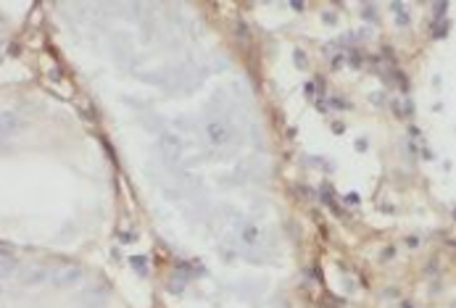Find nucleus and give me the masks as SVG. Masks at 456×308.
Returning <instances> with one entry per match:
<instances>
[{
    "mask_svg": "<svg viewBox=\"0 0 456 308\" xmlns=\"http://www.w3.org/2000/svg\"><path fill=\"white\" fill-rule=\"evenodd\" d=\"M361 13H364V18L372 24V21H377V11H375V5H361Z\"/></svg>",
    "mask_w": 456,
    "mask_h": 308,
    "instance_id": "11",
    "label": "nucleus"
},
{
    "mask_svg": "<svg viewBox=\"0 0 456 308\" xmlns=\"http://www.w3.org/2000/svg\"><path fill=\"white\" fill-rule=\"evenodd\" d=\"M129 264H132V269H135V272L140 274V277L148 274V258H145V256H132V258H129Z\"/></svg>",
    "mask_w": 456,
    "mask_h": 308,
    "instance_id": "8",
    "label": "nucleus"
},
{
    "mask_svg": "<svg viewBox=\"0 0 456 308\" xmlns=\"http://www.w3.org/2000/svg\"><path fill=\"white\" fill-rule=\"evenodd\" d=\"M332 108H351V103L346 98H332Z\"/></svg>",
    "mask_w": 456,
    "mask_h": 308,
    "instance_id": "15",
    "label": "nucleus"
},
{
    "mask_svg": "<svg viewBox=\"0 0 456 308\" xmlns=\"http://www.w3.org/2000/svg\"><path fill=\"white\" fill-rule=\"evenodd\" d=\"M0 24H3V16H0Z\"/></svg>",
    "mask_w": 456,
    "mask_h": 308,
    "instance_id": "21",
    "label": "nucleus"
},
{
    "mask_svg": "<svg viewBox=\"0 0 456 308\" xmlns=\"http://www.w3.org/2000/svg\"><path fill=\"white\" fill-rule=\"evenodd\" d=\"M348 63H351L353 69L364 66V53H359V50H351V55H348Z\"/></svg>",
    "mask_w": 456,
    "mask_h": 308,
    "instance_id": "10",
    "label": "nucleus"
},
{
    "mask_svg": "<svg viewBox=\"0 0 456 308\" xmlns=\"http://www.w3.org/2000/svg\"><path fill=\"white\" fill-rule=\"evenodd\" d=\"M18 127H21V119H18L16 114H11V111L0 114V135H11Z\"/></svg>",
    "mask_w": 456,
    "mask_h": 308,
    "instance_id": "2",
    "label": "nucleus"
},
{
    "mask_svg": "<svg viewBox=\"0 0 456 308\" xmlns=\"http://www.w3.org/2000/svg\"><path fill=\"white\" fill-rule=\"evenodd\" d=\"M79 277H82V272H79V269H69L66 274L55 277V285H74V282H77Z\"/></svg>",
    "mask_w": 456,
    "mask_h": 308,
    "instance_id": "5",
    "label": "nucleus"
},
{
    "mask_svg": "<svg viewBox=\"0 0 456 308\" xmlns=\"http://www.w3.org/2000/svg\"><path fill=\"white\" fill-rule=\"evenodd\" d=\"M0 293H3V290H0Z\"/></svg>",
    "mask_w": 456,
    "mask_h": 308,
    "instance_id": "22",
    "label": "nucleus"
},
{
    "mask_svg": "<svg viewBox=\"0 0 456 308\" xmlns=\"http://www.w3.org/2000/svg\"><path fill=\"white\" fill-rule=\"evenodd\" d=\"M13 272H16V261L13 258H0V274L8 277V274H13Z\"/></svg>",
    "mask_w": 456,
    "mask_h": 308,
    "instance_id": "9",
    "label": "nucleus"
},
{
    "mask_svg": "<svg viewBox=\"0 0 456 308\" xmlns=\"http://www.w3.org/2000/svg\"><path fill=\"white\" fill-rule=\"evenodd\" d=\"M401 308H414V306H412V303H406V301H404V303H401Z\"/></svg>",
    "mask_w": 456,
    "mask_h": 308,
    "instance_id": "20",
    "label": "nucleus"
},
{
    "mask_svg": "<svg viewBox=\"0 0 456 308\" xmlns=\"http://www.w3.org/2000/svg\"><path fill=\"white\" fill-rule=\"evenodd\" d=\"M343 61H346V55H343V53H338V55H332L330 66H332V69H340V66H343Z\"/></svg>",
    "mask_w": 456,
    "mask_h": 308,
    "instance_id": "14",
    "label": "nucleus"
},
{
    "mask_svg": "<svg viewBox=\"0 0 456 308\" xmlns=\"http://www.w3.org/2000/svg\"><path fill=\"white\" fill-rule=\"evenodd\" d=\"M433 40H443L446 34H449V21L446 18H441V21H433Z\"/></svg>",
    "mask_w": 456,
    "mask_h": 308,
    "instance_id": "6",
    "label": "nucleus"
},
{
    "mask_svg": "<svg viewBox=\"0 0 456 308\" xmlns=\"http://www.w3.org/2000/svg\"><path fill=\"white\" fill-rule=\"evenodd\" d=\"M393 114L398 116V119H409L412 116V106H409V100H393Z\"/></svg>",
    "mask_w": 456,
    "mask_h": 308,
    "instance_id": "7",
    "label": "nucleus"
},
{
    "mask_svg": "<svg viewBox=\"0 0 456 308\" xmlns=\"http://www.w3.org/2000/svg\"><path fill=\"white\" fill-rule=\"evenodd\" d=\"M240 237H243L245 245H258V240H261V229L253 227V224H245V227L240 229Z\"/></svg>",
    "mask_w": 456,
    "mask_h": 308,
    "instance_id": "4",
    "label": "nucleus"
},
{
    "mask_svg": "<svg viewBox=\"0 0 456 308\" xmlns=\"http://www.w3.org/2000/svg\"><path fill=\"white\" fill-rule=\"evenodd\" d=\"M293 58H295V63H298V66H306V53H303V50H295Z\"/></svg>",
    "mask_w": 456,
    "mask_h": 308,
    "instance_id": "17",
    "label": "nucleus"
},
{
    "mask_svg": "<svg viewBox=\"0 0 456 308\" xmlns=\"http://www.w3.org/2000/svg\"><path fill=\"white\" fill-rule=\"evenodd\" d=\"M390 11H393L398 26H406L409 21H412V16H409V5H406V3H390Z\"/></svg>",
    "mask_w": 456,
    "mask_h": 308,
    "instance_id": "3",
    "label": "nucleus"
},
{
    "mask_svg": "<svg viewBox=\"0 0 456 308\" xmlns=\"http://www.w3.org/2000/svg\"><path fill=\"white\" fill-rule=\"evenodd\" d=\"M383 100H385V95H383V92H380V95H377V92L372 95V103H375V106H383Z\"/></svg>",
    "mask_w": 456,
    "mask_h": 308,
    "instance_id": "18",
    "label": "nucleus"
},
{
    "mask_svg": "<svg viewBox=\"0 0 456 308\" xmlns=\"http://www.w3.org/2000/svg\"><path fill=\"white\" fill-rule=\"evenodd\" d=\"M169 290H172L174 295H182V290H185V282H182V279H172Z\"/></svg>",
    "mask_w": 456,
    "mask_h": 308,
    "instance_id": "13",
    "label": "nucleus"
},
{
    "mask_svg": "<svg viewBox=\"0 0 456 308\" xmlns=\"http://www.w3.org/2000/svg\"><path fill=\"white\" fill-rule=\"evenodd\" d=\"M206 135H209V140H211V145H227L229 140H232V129H229L227 121L211 119L209 124H206Z\"/></svg>",
    "mask_w": 456,
    "mask_h": 308,
    "instance_id": "1",
    "label": "nucleus"
},
{
    "mask_svg": "<svg viewBox=\"0 0 456 308\" xmlns=\"http://www.w3.org/2000/svg\"><path fill=\"white\" fill-rule=\"evenodd\" d=\"M393 253H396V248H385V253H383V258L388 261V258H393Z\"/></svg>",
    "mask_w": 456,
    "mask_h": 308,
    "instance_id": "19",
    "label": "nucleus"
},
{
    "mask_svg": "<svg viewBox=\"0 0 456 308\" xmlns=\"http://www.w3.org/2000/svg\"><path fill=\"white\" fill-rule=\"evenodd\" d=\"M45 279V272H37V274H32V277H26V285H34V282H42Z\"/></svg>",
    "mask_w": 456,
    "mask_h": 308,
    "instance_id": "16",
    "label": "nucleus"
},
{
    "mask_svg": "<svg viewBox=\"0 0 456 308\" xmlns=\"http://www.w3.org/2000/svg\"><path fill=\"white\" fill-rule=\"evenodd\" d=\"M446 11H449V5H446V3H435V5H433V13H435V18H433V21H441Z\"/></svg>",
    "mask_w": 456,
    "mask_h": 308,
    "instance_id": "12",
    "label": "nucleus"
}]
</instances>
